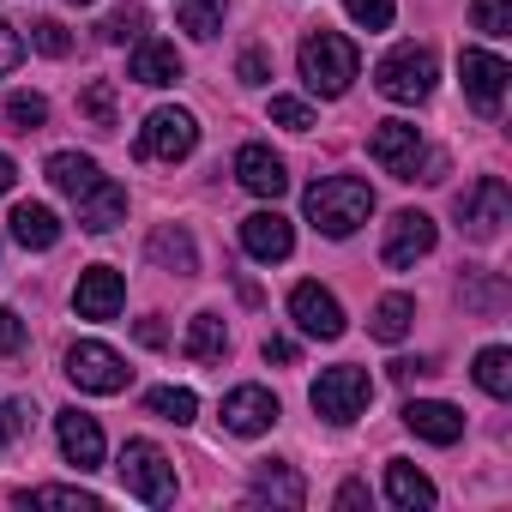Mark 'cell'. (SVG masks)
Listing matches in <instances>:
<instances>
[{
	"label": "cell",
	"instance_id": "2e32d148",
	"mask_svg": "<svg viewBox=\"0 0 512 512\" xmlns=\"http://www.w3.org/2000/svg\"><path fill=\"white\" fill-rule=\"evenodd\" d=\"M272 422H278V398L266 386H235L223 398V428L229 434H266Z\"/></svg>",
	"mask_w": 512,
	"mask_h": 512
},
{
	"label": "cell",
	"instance_id": "f546056e",
	"mask_svg": "<svg viewBox=\"0 0 512 512\" xmlns=\"http://www.w3.org/2000/svg\"><path fill=\"white\" fill-rule=\"evenodd\" d=\"M145 404H151V416H163V422H175V428L199 416V398H193L187 386H157V392H151Z\"/></svg>",
	"mask_w": 512,
	"mask_h": 512
},
{
	"label": "cell",
	"instance_id": "44dd1931",
	"mask_svg": "<svg viewBox=\"0 0 512 512\" xmlns=\"http://www.w3.org/2000/svg\"><path fill=\"white\" fill-rule=\"evenodd\" d=\"M7 223H13V241L31 247V253H49V247L61 241V217H55L49 205H31V199H25V205H13Z\"/></svg>",
	"mask_w": 512,
	"mask_h": 512
},
{
	"label": "cell",
	"instance_id": "7402d4cb",
	"mask_svg": "<svg viewBox=\"0 0 512 512\" xmlns=\"http://www.w3.org/2000/svg\"><path fill=\"white\" fill-rule=\"evenodd\" d=\"M97 181H103L97 157H85V151H55V157H49V187H55V193L79 199V193H91Z\"/></svg>",
	"mask_w": 512,
	"mask_h": 512
},
{
	"label": "cell",
	"instance_id": "74e56055",
	"mask_svg": "<svg viewBox=\"0 0 512 512\" xmlns=\"http://www.w3.org/2000/svg\"><path fill=\"white\" fill-rule=\"evenodd\" d=\"M272 121L290 127V133H308V127H314V109L296 103V97H272Z\"/></svg>",
	"mask_w": 512,
	"mask_h": 512
},
{
	"label": "cell",
	"instance_id": "8fae6325",
	"mask_svg": "<svg viewBox=\"0 0 512 512\" xmlns=\"http://www.w3.org/2000/svg\"><path fill=\"white\" fill-rule=\"evenodd\" d=\"M458 73H464V97L476 103V115H500V97H506V79L512 67L488 49H464L458 55Z\"/></svg>",
	"mask_w": 512,
	"mask_h": 512
},
{
	"label": "cell",
	"instance_id": "1f68e13d",
	"mask_svg": "<svg viewBox=\"0 0 512 512\" xmlns=\"http://www.w3.org/2000/svg\"><path fill=\"white\" fill-rule=\"evenodd\" d=\"M79 109H85V121H91V127H103V133H109V127H115V85H109V79H91V85H85V97H79Z\"/></svg>",
	"mask_w": 512,
	"mask_h": 512
},
{
	"label": "cell",
	"instance_id": "f6af8a7d",
	"mask_svg": "<svg viewBox=\"0 0 512 512\" xmlns=\"http://www.w3.org/2000/svg\"><path fill=\"white\" fill-rule=\"evenodd\" d=\"M338 506H368V488H362V482H344V488H338Z\"/></svg>",
	"mask_w": 512,
	"mask_h": 512
},
{
	"label": "cell",
	"instance_id": "f1b7e54d",
	"mask_svg": "<svg viewBox=\"0 0 512 512\" xmlns=\"http://www.w3.org/2000/svg\"><path fill=\"white\" fill-rule=\"evenodd\" d=\"M410 320H416V302H410V296H380V308H374V338H380V344H398V338L410 332Z\"/></svg>",
	"mask_w": 512,
	"mask_h": 512
},
{
	"label": "cell",
	"instance_id": "7c38bea8",
	"mask_svg": "<svg viewBox=\"0 0 512 512\" xmlns=\"http://www.w3.org/2000/svg\"><path fill=\"white\" fill-rule=\"evenodd\" d=\"M290 314H296V326H302L308 338H320V344L344 338V308H338V296L320 290V284H296V290H290Z\"/></svg>",
	"mask_w": 512,
	"mask_h": 512
},
{
	"label": "cell",
	"instance_id": "30bf717a",
	"mask_svg": "<svg viewBox=\"0 0 512 512\" xmlns=\"http://www.w3.org/2000/svg\"><path fill=\"white\" fill-rule=\"evenodd\" d=\"M434 241H440V229H434V217H422V211H398L392 223H386V266L392 272H410L416 260H428L434 253Z\"/></svg>",
	"mask_w": 512,
	"mask_h": 512
},
{
	"label": "cell",
	"instance_id": "52a82bcc",
	"mask_svg": "<svg viewBox=\"0 0 512 512\" xmlns=\"http://www.w3.org/2000/svg\"><path fill=\"white\" fill-rule=\"evenodd\" d=\"M368 157H374L386 175H398V181H422V163H428L422 133H416L410 121H380V127L368 133Z\"/></svg>",
	"mask_w": 512,
	"mask_h": 512
},
{
	"label": "cell",
	"instance_id": "cb8c5ba5",
	"mask_svg": "<svg viewBox=\"0 0 512 512\" xmlns=\"http://www.w3.org/2000/svg\"><path fill=\"white\" fill-rule=\"evenodd\" d=\"M133 79H139V85H175V79H181V55H175V43L139 37V49H133Z\"/></svg>",
	"mask_w": 512,
	"mask_h": 512
},
{
	"label": "cell",
	"instance_id": "7dc6e473",
	"mask_svg": "<svg viewBox=\"0 0 512 512\" xmlns=\"http://www.w3.org/2000/svg\"><path fill=\"white\" fill-rule=\"evenodd\" d=\"M73 7H97V0H73Z\"/></svg>",
	"mask_w": 512,
	"mask_h": 512
},
{
	"label": "cell",
	"instance_id": "8992f818",
	"mask_svg": "<svg viewBox=\"0 0 512 512\" xmlns=\"http://www.w3.org/2000/svg\"><path fill=\"white\" fill-rule=\"evenodd\" d=\"M193 145H199V127H193L187 109H151L145 127H139V157L145 163H181Z\"/></svg>",
	"mask_w": 512,
	"mask_h": 512
},
{
	"label": "cell",
	"instance_id": "d6a6232c",
	"mask_svg": "<svg viewBox=\"0 0 512 512\" xmlns=\"http://www.w3.org/2000/svg\"><path fill=\"white\" fill-rule=\"evenodd\" d=\"M470 19L482 37H512V0H470Z\"/></svg>",
	"mask_w": 512,
	"mask_h": 512
},
{
	"label": "cell",
	"instance_id": "6da1fadb",
	"mask_svg": "<svg viewBox=\"0 0 512 512\" xmlns=\"http://www.w3.org/2000/svg\"><path fill=\"white\" fill-rule=\"evenodd\" d=\"M302 205H308V223H314L320 235L344 241V235H356V229L374 217V187L356 181V175H326V181L308 187Z\"/></svg>",
	"mask_w": 512,
	"mask_h": 512
},
{
	"label": "cell",
	"instance_id": "8d00e7d4",
	"mask_svg": "<svg viewBox=\"0 0 512 512\" xmlns=\"http://www.w3.org/2000/svg\"><path fill=\"white\" fill-rule=\"evenodd\" d=\"M31 43H37L43 55H55V61H61V55L73 49V37H67V25H55V19H37V25H31Z\"/></svg>",
	"mask_w": 512,
	"mask_h": 512
},
{
	"label": "cell",
	"instance_id": "277c9868",
	"mask_svg": "<svg viewBox=\"0 0 512 512\" xmlns=\"http://www.w3.org/2000/svg\"><path fill=\"white\" fill-rule=\"evenodd\" d=\"M374 85H380V97H392V103H422V97L434 91V49L398 43V49L374 67Z\"/></svg>",
	"mask_w": 512,
	"mask_h": 512
},
{
	"label": "cell",
	"instance_id": "83f0119b",
	"mask_svg": "<svg viewBox=\"0 0 512 512\" xmlns=\"http://www.w3.org/2000/svg\"><path fill=\"white\" fill-rule=\"evenodd\" d=\"M476 386H482L488 398H512V350L488 344V350L476 356Z\"/></svg>",
	"mask_w": 512,
	"mask_h": 512
},
{
	"label": "cell",
	"instance_id": "ba28073f",
	"mask_svg": "<svg viewBox=\"0 0 512 512\" xmlns=\"http://www.w3.org/2000/svg\"><path fill=\"white\" fill-rule=\"evenodd\" d=\"M67 380H73L79 392L115 398V392H127L133 368H127V362H121L109 344H73V350H67Z\"/></svg>",
	"mask_w": 512,
	"mask_h": 512
},
{
	"label": "cell",
	"instance_id": "d6986e66",
	"mask_svg": "<svg viewBox=\"0 0 512 512\" xmlns=\"http://www.w3.org/2000/svg\"><path fill=\"white\" fill-rule=\"evenodd\" d=\"M253 500H272V506H302L308 500V488H302V476L290 470V464H278V458H260L253 464Z\"/></svg>",
	"mask_w": 512,
	"mask_h": 512
},
{
	"label": "cell",
	"instance_id": "f35d334b",
	"mask_svg": "<svg viewBox=\"0 0 512 512\" xmlns=\"http://www.w3.org/2000/svg\"><path fill=\"white\" fill-rule=\"evenodd\" d=\"M235 79H241V85H266V79H272V55H266V49H247V55L235 61Z\"/></svg>",
	"mask_w": 512,
	"mask_h": 512
},
{
	"label": "cell",
	"instance_id": "ffe728a7",
	"mask_svg": "<svg viewBox=\"0 0 512 512\" xmlns=\"http://www.w3.org/2000/svg\"><path fill=\"white\" fill-rule=\"evenodd\" d=\"M73 205H79V223H85L91 235H103V229H115V223L127 217V187L97 181V187H91V193H79Z\"/></svg>",
	"mask_w": 512,
	"mask_h": 512
},
{
	"label": "cell",
	"instance_id": "7a4b0ae2",
	"mask_svg": "<svg viewBox=\"0 0 512 512\" xmlns=\"http://www.w3.org/2000/svg\"><path fill=\"white\" fill-rule=\"evenodd\" d=\"M356 73H362V55H356L350 37L314 31V37L302 43V79H308L314 97H344V91L356 85Z\"/></svg>",
	"mask_w": 512,
	"mask_h": 512
},
{
	"label": "cell",
	"instance_id": "60d3db41",
	"mask_svg": "<svg viewBox=\"0 0 512 512\" xmlns=\"http://www.w3.org/2000/svg\"><path fill=\"white\" fill-rule=\"evenodd\" d=\"M19 61H25V37H19L7 19H0V73H13Z\"/></svg>",
	"mask_w": 512,
	"mask_h": 512
},
{
	"label": "cell",
	"instance_id": "603a6c76",
	"mask_svg": "<svg viewBox=\"0 0 512 512\" xmlns=\"http://www.w3.org/2000/svg\"><path fill=\"white\" fill-rule=\"evenodd\" d=\"M151 266H163V272H175V278H193V272H199L193 235H187V229H175V223H163V229L151 235Z\"/></svg>",
	"mask_w": 512,
	"mask_h": 512
},
{
	"label": "cell",
	"instance_id": "3957f363",
	"mask_svg": "<svg viewBox=\"0 0 512 512\" xmlns=\"http://www.w3.org/2000/svg\"><path fill=\"white\" fill-rule=\"evenodd\" d=\"M115 476H121V488H127L133 500H145V506H169V500H175V464H169L163 446H151V440H127Z\"/></svg>",
	"mask_w": 512,
	"mask_h": 512
},
{
	"label": "cell",
	"instance_id": "836d02e7",
	"mask_svg": "<svg viewBox=\"0 0 512 512\" xmlns=\"http://www.w3.org/2000/svg\"><path fill=\"white\" fill-rule=\"evenodd\" d=\"M7 121H13L19 133H37V127L49 121V103H43L37 91H13V97H7Z\"/></svg>",
	"mask_w": 512,
	"mask_h": 512
},
{
	"label": "cell",
	"instance_id": "ab89813d",
	"mask_svg": "<svg viewBox=\"0 0 512 512\" xmlns=\"http://www.w3.org/2000/svg\"><path fill=\"white\" fill-rule=\"evenodd\" d=\"M25 350V320L13 308H0V356H19Z\"/></svg>",
	"mask_w": 512,
	"mask_h": 512
},
{
	"label": "cell",
	"instance_id": "4dcf8cb0",
	"mask_svg": "<svg viewBox=\"0 0 512 512\" xmlns=\"http://www.w3.org/2000/svg\"><path fill=\"white\" fill-rule=\"evenodd\" d=\"M19 506H79V512H97L103 500H97L91 488H25Z\"/></svg>",
	"mask_w": 512,
	"mask_h": 512
},
{
	"label": "cell",
	"instance_id": "9a60e30c",
	"mask_svg": "<svg viewBox=\"0 0 512 512\" xmlns=\"http://www.w3.org/2000/svg\"><path fill=\"white\" fill-rule=\"evenodd\" d=\"M235 181H241L247 193H260V199H278V193L290 187V169H284V157H278L272 145H241V151H235Z\"/></svg>",
	"mask_w": 512,
	"mask_h": 512
},
{
	"label": "cell",
	"instance_id": "4fadbf2b",
	"mask_svg": "<svg viewBox=\"0 0 512 512\" xmlns=\"http://www.w3.org/2000/svg\"><path fill=\"white\" fill-rule=\"evenodd\" d=\"M121 302H127V278H121L115 266H91V272H79V290H73L79 320H115Z\"/></svg>",
	"mask_w": 512,
	"mask_h": 512
},
{
	"label": "cell",
	"instance_id": "5b68a950",
	"mask_svg": "<svg viewBox=\"0 0 512 512\" xmlns=\"http://www.w3.org/2000/svg\"><path fill=\"white\" fill-rule=\"evenodd\" d=\"M374 404V380H368V368H326L320 380H314V410L326 416V422H356L362 410Z\"/></svg>",
	"mask_w": 512,
	"mask_h": 512
},
{
	"label": "cell",
	"instance_id": "bcb514c9",
	"mask_svg": "<svg viewBox=\"0 0 512 512\" xmlns=\"http://www.w3.org/2000/svg\"><path fill=\"white\" fill-rule=\"evenodd\" d=\"M13 181H19V169H13V157H7V151H0V193H7Z\"/></svg>",
	"mask_w": 512,
	"mask_h": 512
},
{
	"label": "cell",
	"instance_id": "7bdbcfd3",
	"mask_svg": "<svg viewBox=\"0 0 512 512\" xmlns=\"http://www.w3.org/2000/svg\"><path fill=\"white\" fill-rule=\"evenodd\" d=\"M260 350H266V362H278V368H296V344H290V338H266Z\"/></svg>",
	"mask_w": 512,
	"mask_h": 512
},
{
	"label": "cell",
	"instance_id": "484cf974",
	"mask_svg": "<svg viewBox=\"0 0 512 512\" xmlns=\"http://www.w3.org/2000/svg\"><path fill=\"white\" fill-rule=\"evenodd\" d=\"M193 362H223V350H229V332H223V320L217 314H193V326H187V344H181Z\"/></svg>",
	"mask_w": 512,
	"mask_h": 512
},
{
	"label": "cell",
	"instance_id": "5bb4252c",
	"mask_svg": "<svg viewBox=\"0 0 512 512\" xmlns=\"http://www.w3.org/2000/svg\"><path fill=\"white\" fill-rule=\"evenodd\" d=\"M241 247L253 253V260H290V247H296V229H290V217L284 211H253V217H241Z\"/></svg>",
	"mask_w": 512,
	"mask_h": 512
},
{
	"label": "cell",
	"instance_id": "d590c367",
	"mask_svg": "<svg viewBox=\"0 0 512 512\" xmlns=\"http://www.w3.org/2000/svg\"><path fill=\"white\" fill-rule=\"evenodd\" d=\"M344 13H350V19H356L362 31H386L398 7H392V0H344Z\"/></svg>",
	"mask_w": 512,
	"mask_h": 512
},
{
	"label": "cell",
	"instance_id": "d4e9b609",
	"mask_svg": "<svg viewBox=\"0 0 512 512\" xmlns=\"http://www.w3.org/2000/svg\"><path fill=\"white\" fill-rule=\"evenodd\" d=\"M386 494H392V506H404V512L434 506V482H428L416 464H404V458H392V464H386Z\"/></svg>",
	"mask_w": 512,
	"mask_h": 512
},
{
	"label": "cell",
	"instance_id": "ee69618b",
	"mask_svg": "<svg viewBox=\"0 0 512 512\" xmlns=\"http://www.w3.org/2000/svg\"><path fill=\"white\" fill-rule=\"evenodd\" d=\"M133 332H139V344H145V350H163V344H169V332H163L157 320H139Z\"/></svg>",
	"mask_w": 512,
	"mask_h": 512
},
{
	"label": "cell",
	"instance_id": "ac0fdd59",
	"mask_svg": "<svg viewBox=\"0 0 512 512\" xmlns=\"http://www.w3.org/2000/svg\"><path fill=\"white\" fill-rule=\"evenodd\" d=\"M55 434H61L67 464H79V470H97V464H103V428H97V416L61 410V416H55Z\"/></svg>",
	"mask_w": 512,
	"mask_h": 512
},
{
	"label": "cell",
	"instance_id": "e575fe53",
	"mask_svg": "<svg viewBox=\"0 0 512 512\" xmlns=\"http://www.w3.org/2000/svg\"><path fill=\"white\" fill-rule=\"evenodd\" d=\"M103 37H109V43H139V37H145V13H139V7H115V13L103 19Z\"/></svg>",
	"mask_w": 512,
	"mask_h": 512
},
{
	"label": "cell",
	"instance_id": "4316f807",
	"mask_svg": "<svg viewBox=\"0 0 512 512\" xmlns=\"http://www.w3.org/2000/svg\"><path fill=\"white\" fill-rule=\"evenodd\" d=\"M175 19H181L187 37L211 43V37L223 31V0H175Z\"/></svg>",
	"mask_w": 512,
	"mask_h": 512
},
{
	"label": "cell",
	"instance_id": "e0dca14e",
	"mask_svg": "<svg viewBox=\"0 0 512 512\" xmlns=\"http://www.w3.org/2000/svg\"><path fill=\"white\" fill-rule=\"evenodd\" d=\"M404 428L428 446H452L464 434V410H452L440 398H416V404H404Z\"/></svg>",
	"mask_w": 512,
	"mask_h": 512
},
{
	"label": "cell",
	"instance_id": "9c48e42d",
	"mask_svg": "<svg viewBox=\"0 0 512 512\" xmlns=\"http://www.w3.org/2000/svg\"><path fill=\"white\" fill-rule=\"evenodd\" d=\"M506 217H512V193H506L500 175H482L470 193H458V223H464L476 241H494Z\"/></svg>",
	"mask_w": 512,
	"mask_h": 512
},
{
	"label": "cell",
	"instance_id": "b9f144b4",
	"mask_svg": "<svg viewBox=\"0 0 512 512\" xmlns=\"http://www.w3.org/2000/svg\"><path fill=\"white\" fill-rule=\"evenodd\" d=\"M19 428H25V404H0V452L19 440Z\"/></svg>",
	"mask_w": 512,
	"mask_h": 512
}]
</instances>
